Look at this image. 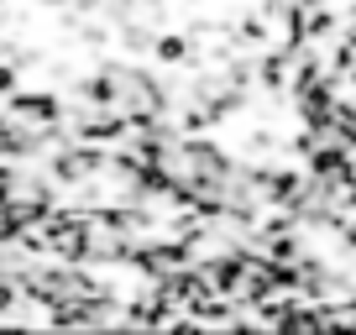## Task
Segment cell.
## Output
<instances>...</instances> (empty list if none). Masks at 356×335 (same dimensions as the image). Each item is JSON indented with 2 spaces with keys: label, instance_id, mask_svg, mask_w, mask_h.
<instances>
[]
</instances>
